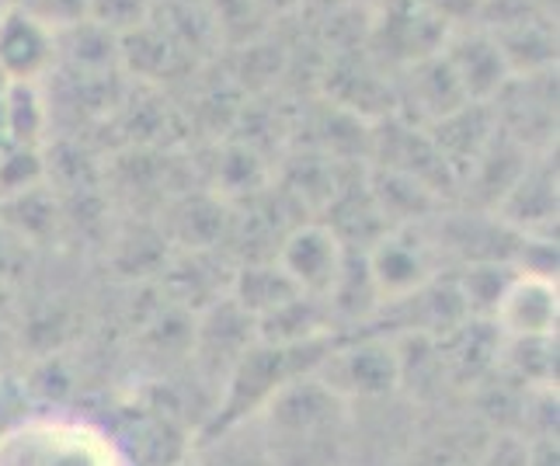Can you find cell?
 Returning <instances> with one entry per match:
<instances>
[{
	"label": "cell",
	"mask_w": 560,
	"mask_h": 466,
	"mask_svg": "<svg viewBox=\"0 0 560 466\" xmlns=\"http://www.w3.org/2000/svg\"><path fill=\"white\" fill-rule=\"evenodd\" d=\"M365 271H370L380 303H400L435 279L432 244L415 226H397L370 247Z\"/></svg>",
	"instance_id": "5"
},
{
	"label": "cell",
	"mask_w": 560,
	"mask_h": 466,
	"mask_svg": "<svg viewBox=\"0 0 560 466\" xmlns=\"http://www.w3.org/2000/svg\"><path fill=\"white\" fill-rule=\"evenodd\" d=\"M25 247H28L25 237H18L8 226H0V282L11 286V279L18 276V268L25 261Z\"/></svg>",
	"instance_id": "18"
},
{
	"label": "cell",
	"mask_w": 560,
	"mask_h": 466,
	"mask_svg": "<svg viewBox=\"0 0 560 466\" xmlns=\"http://www.w3.org/2000/svg\"><path fill=\"white\" fill-rule=\"evenodd\" d=\"M345 261H349V251H345L341 233L324 223L296 226L282 241L279 258H276V265L293 279V286L303 296H314L324 303L335 293V286L341 282Z\"/></svg>",
	"instance_id": "6"
},
{
	"label": "cell",
	"mask_w": 560,
	"mask_h": 466,
	"mask_svg": "<svg viewBox=\"0 0 560 466\" xmlns=\"http://www.w3.org/2000/svg\"><path fill=\"white\" fill-rule=\"evenodd\" d=\"M331 345L335 338H317V341H300V345H272V341L255 338L241 352L234 369L226 373L220 404H217V411L209 415L202 435L258 418L261 407L272 400L282 386H289L300 376H311L324 362V356L331 352Z\"/></svg>",
	"instance_id": "1"
},
{
	"label": "cell",
	"mask_w": 560,
	"mask_h": 466,
	"mask_svg": "<svg viewBox=\"0 0 560 466\" xmlns=\"http://www.w3.org/2000/svg\"><path fill=\"white\" fill-rule=\"evenodd\" d=\"M411 91H415L418 108L429 115L432 123L446 119V115L459 112L463 105H474V102H467V94H463L456 73L450 70L442 53L411 67Z\"/></svg>",
	"instance_id": "14"
},
{
	"label": "cell",
	"mask_w": 560,
	"mask_h": 466,
	"mask_svg": "<svg viewBox=\"0 0 560 466\" xmlns=\"http://www.w3.org/2000/svg\"><path fill=\"white\" fill-rule=\"evenodd\" d=\"M442 56H446L450 70L456 73L467 102L474 105H491L512 81L505 56H501L498 43L488 32L456 35L453 43L442 46Z\"/></svg>",
	"instance_id": "9"
},
{
	"label": "cell",
	"mask_w": 560,
	"mask_h": 466,
	"mask_svg": "<svg viewBox=\"0 0 560 466\" xmlns=\"http://www.w3.org/2000/svg\"><path fill=\"white\" fill-rule=\"evenodd\" d=\"M175 466H196V463H191V456H188V459H182V463H175Z\"/></svg>",
	"instance_id": "20"
},
{
	"label": "cell",
	"mask_w": 560,
	"mask_h": 466,
	"mask_svg": "<svg viewBox=\"0 0 560 466\" xmlns=\"http://www.w3.org/2000/svg\"><path fill=\"white\" fill-rule=\"evenodd\" d=\"M11 310V286L0 282V321H4V314Z\"/></svg>",
	"instance_id": "19"
},
{
	"label": "cell",
	"mask_w": 560,
	"mask_h": 466,
	"mask_svg": "<svg viewBox=\"0 0 560 466\" xmlns=\"http://www.w3.org/2000/svg\"><path fill=\"white\" fill-rule=\"evenodd\" d=\"M52 60V32L32 11L11 8L0 14V77L11 84H32V77Z\"/></svg>",
	"instance_id": "10"
},
{
	"label": "cell",
	"mask_w": 560,
	"mask_h": 466,
	"mask_svg": "<svg viewBox=\"0 0 560 466\" xmlns=\"http://www.w3.org/2000/svg\"><path fill=\"white\" fill-rule=\"evenodd\" d=\"M467 439L470 435H439L432 445H424L411 466H477V459L488 450V442L474 445Z\"/></svg>",
	"instance_id": "15"
},
{
	"label": "cell",
	"mask_w": 560,
	"mask_h": 466,
	"mask_svg": "<svg viewBox=\"0 0 560 466\" xmlns=\"http://www.w3.org/2000/svg\"><path fill=\"white\" fill-rule=\"evenodd\" d=\"M477 466H529L526 439H518V435H498V439H491L485 456L477 459Z\"/></svg>",
	"instance_id": "16"
},
{
	"label": "cell",
	"mask_w": 560,
	"mask_h": 466,
	"mask_svg": "<svg viewBox=\"0 0 560 466\" xmlns=\"http://www.w3.org/2000/svg\"><path fill=\"white\" fill-rule=\"evenodd\" d=\"M303 296L300 289L293 286V279L285 276V271L272 261V265H247L237 271L234 279V300L250 321H261L265 314H272V310L285 306L289 300Z\"/></svg>",
	"instance_id": "13"
},
{
	"label": "cell",
	"mask_w": 560,
	"mask_h": 466,
	"mask_svg": "<svg viewBox=\"0 0 560 466\" xmlns=\"http://www.w3.org/2000/svg\"><path fill=\"white\" fill-rule=\"evenodd\" d=\"M0 466H119V456L98 432L43 421L0 435Z\"/></svg>",
	"instance_id": "3"
},
{
	"label": "cell",
	"mask_w": 560,
	"mask_h": 466,
	"mask_svg": "<svg viewBox=\"0 0 560 466\" xmlns=\"http://www.w3.org/2000/svg\"><path fill=\"white\" fill-rule=\"evenodd\" d=\"M88 11H91V0H35V11L32 14L43 25H52V22L77 25Z\"/></svg>",
	"instance_id": "17"
},
{
	"label": "cell",
	"mask_w": 560,
	"mask_h": 466,
	"mask_svg": "<svg viewBox=\"0 0 560 466\" xmlns=\"http://www.w3.org/2000/svg\"><path fill=\"white\" fill-rule=\"evenodd\" d=\"M191 463L196 466H276V456L258 429V421H241L220 432H206L191 442Z\"/></svg>",
	"instance_id": "11"
},
{
	"label": "cell",
	"mask_w": 560,
	"mask_h": 466,
	"mask_svg": "<svg viewBox=\"0 0 560 466\" xmlns=\"http://www.w3.org/2000/svg\"><path fill=\"white\" fill-rule=\"evenodd\" d=\"M557 279L515 271L491 321L505 338H557Z\"/></svg>",
	"instance_id": "7"
},
{
	"label": "cell",
	"mask_w": 560,
	"mask_h": 466,
	"mask_svg": "<svg viewBox=\"0 0 560 466\" xmlns=\"http://www.w3.org/2000/svg\"><path fill=\"white\" fill-rule=\"evenodd\" d=\"M501 341L505 335L498 331V324L488 317H467L450 335L435 338L442 376L456 386H477L485 383L491 369H498Z\"/></svg>",
	"instance_id": "8"
},
{
	"label": "cell",
	"mask_w": 560,
	"mask_h": 466,
	"mask_svg": "<svg viewBox=\"0 0 560 466\" xmlns=\"http://www.w3.org/2000/svg\"><path fill=\"white\" fill-rule=\"evenodd\" d=\"M494 209L501 220L518 226L523 233L557 223V174H550V167H526Z\"/></svg>",
	"instance_id": "12"
},
{
	"label": "cell",
	"mask_w": 560,
	"mask_h": 466,
	"mask_svg": "<svg viewBox=\"0 0 560 466\" xmlns=\"http://www.w3.org/2000/svg\"><path fill=\"white\" fill-rule=\"evenodd\" d=\"M349 418V400H341L311 373L300 376L261 407L255 418L276 456V466H296L300 456L311 463L320 450H331Z\"/></svg>",
	"instance_id": "2"
},
{
	"label": "cell",
	"mask_w": 560,
	"mask_h": 466,
	"mask_svg": "<svg viewBox=\"0 0 560 466\" xmlns=\"http://www.w3.org/2000/svg\"><path fill=\"white\" fill-rule=\"evenodd\" d=\"M314 376L341 400L386 397L400 386L397 345L386 338H362L352 345H331Z\"/></svg>",
	"instance_id": "4"
}]
</instances>
